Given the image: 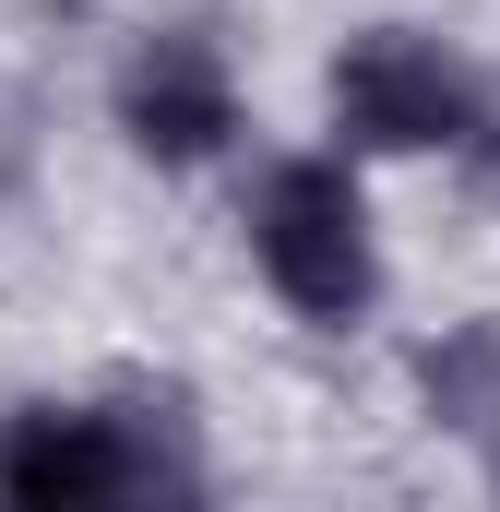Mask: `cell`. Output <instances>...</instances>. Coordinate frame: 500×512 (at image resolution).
<instances>
[{"instance_id": "obj_7", "label": "cell", "mask_w": 500, "mask_h": 512, "mask_svg": "<svg viewBox=\"0 0 500 512\" xmlns=\"http://www.w3.org/2000/svg\"><path fill=\"white\" fill-rule=\"evenodd\" d=\"M489 489H500V441H489Z\"/></svg>"}, {"instance_id": "obj_1", "label": "cell", "mask_w": 500, "mask_h": 512, "mask_svg": "<svg viewBox=\"0 0 500 512\" xmlns=\"http://www.w3.org/2000/svg\"><path fill=\"white\" fill-rule=\"evenodd\" d=\"M191 501L179 405H12L0 417V512H167Z\"/></svg>"}, {"instance_id": "obj_3", "label": "cell", "mask_w": 500, "mask_h": 512, "mask_svg": "<svg viewBox=\"0 0 500 512\" xmlns=\"http://www.w3.org/2000/svg\"><path fill=\"white\" fill-rule=\"evenodd\" d=\"M334 120H346V143H370V155H429V143H465L477 84L441 60V36L370 24V36L334 60Z\"/></svg>"}, {"instance_id": "obj_2", "label": "cell", "mask_w": 500, "mask_h": 512, "mask_svg": "<svg viewBox=\"0 0 500 512\" xmlns=\"http://www.w3.org/2000/svg\"><path fill=\"white\" fill-rule=\"evenodd\" d=\"M250 239H262V274H274V298H286V310H310V322H358V310H370L381 262H370L358 179H346L334 155H286V167L262 179Z\"/></svg>"}, {"instance_id": "obj_8", "label": "cell", "mask_w": 500, "mask_h": 512, "mask_svg": "<svg viewBox=\"0 0 500 512\" xmlns=\"http://www.w3.org/2000/svg\"><path fill=\"white\" fill-rule=\"evenodd\" d=\"M167 512H203V501H167Z\"/></svg>"}, {"instance_id": "obj_5", "label": "cell", "mask_w": 500, "mask_h": 512, "mask_svg": "<svg viewBox=\"0 0 500 512\" xmlns=\"http://www.w3.org/2000/svg\"><path fill=\"white\" fill-rule=\"evenodd\" d=\"M417 393H429V417H441V429L500 441V322H453V334L417 358Z\"/></svg>"}, {"instance_id": "obj_6", "label": "cell", "mask_w": 500, "mask_h": 512, "mask_svg": "<svg viewBox=\"0 0 500 512\" xmlns=\"http://www.w3.org/2000/svg\"><path fill=\"white\" fill-rule=\"evenodd\" d=\"M465 143L489 155V179H500V96H477V120H465Z\"/></svg>"}, {"instance_id": "obj_4", "label": "cell", "mask_w": 500, "mask_h": 512, "mask_svg": "<svg viewBox=\"0 0 500 512\" xmlns=\"http://www.w3.org/2000/svg\"><path fill=\"white\" fill-rule=\"evenodd\" d=\"M120 131L155 167H203L227 131H239V84H227V48L215 36H143L120 60Z\"/></svg>"}]
</instances>
